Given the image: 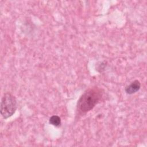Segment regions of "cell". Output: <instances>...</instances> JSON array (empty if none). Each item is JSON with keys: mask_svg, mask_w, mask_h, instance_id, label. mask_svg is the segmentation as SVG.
<instances>
[{"mask_svg": "<svg viewBox=\"0 0 147 147\" xmlns=\"http://www.w3.org/2000/svg\"><path fill=\"white\" fill-rule=\"evenodd\" d=\"M103 92L97 87L86 90L80 96L77 103V109L80 113L84 114L91 110L101 100Z\"/></svg>", "mask_w": 147, "mask_h": 147, "instance_id": "6da1fadb", "label": "cell"}, {"mask_svg": "<svg viewBox=\"0 0 147 147\" xmlns=\"http://www.w3.org/2000/svg\"><path fill=\"white\" fill-rule=\"evenodd\" d=\"M17 109V100L9 92L4 94L1 102V114L4 119L11 117Z\"/></svg>", "mask_w": 147, "mask_h": 147, "instance_id": "7a4b0ae2", "label": "cell"}, {"mask_svg": "<svg viewBox=\"0 0 147 147\" xmlns=\"http://www.w3.org/2000/svg\"><path fill=\"white\" fill-rule=\"evenodd\" d=\"M141 87V83L138 80H135L129 86L125 87V92L129 95H131L137 92Z\"/></svg>", "mask_w": 147, "mask_h": 147, "instance_id": "3957f363", "label": "cell"}, {"mask_svg": "<svg viewBox=\"0 0 147 147\" xmlns=\"http://www.w3.org/2000/svg\"><path fill=\"white\" fill-rule=\"evenodd\" d=\"M49 122L50 124H51L56 127H58V126H60V125H61V119L57 115H52L49 118Z\"/></svg>", "mask_w": 147, "mask_h": 147, "instance_id": "277c9868", "label": "cell"}]
</instances>
